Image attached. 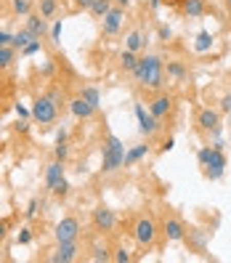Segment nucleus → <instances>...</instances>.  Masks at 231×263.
Here are the masks:
<instances>
[{"instance_id": "1", "label": "nucleus", "mask_w": 231, "mask_h": 263, "mask_svg": "<svg viewBox=\"0 0 231 263\" xmlns=\"http://www.w3.org/2000/svg\"><path fill=\"white\" fill-rule=\"evenodd\" d=\"M133 77H136V83L141 85V88H151V90H157L162 88L165 83V64H162V59L160 56H141L138 59V64L133 69Z\"/></svg>"}, {"instance_id": "2", "label": "nucleus", "mask_w": 231, "mask_h": 263, "mask_svg": "<svg viewBox=\"0 0 231 263\" xmlns=\"http://www.w3.org/2000/svg\"><path fill=\"white\" fill-rule=\"evenodd\" d=\"M197 162L205 167V178L210 181H221L226 173V154L218 146H202L197 152Z\"/></svg>"}, {"instance_id": "3", "label": "nucleus", "mask_w": 231, "mask_h": 263, "mask_svg": "<svg viewBox=\"0 0 231 263\" xmlns=\"http://www.w3.org/2000/svg\"><path fill=\"white\" fill-rule=\"evenodd\" d=\"M122 165H125V144L114 133H109L101 146V170L104 173H117Z\"/></svg>"}, {"instance_id": "4", "label": "nucleus", "mask_w": 231, "mask_h": 263, "mask_svg": "<svg viewBox=\"0 0 231 263\" xmlns=\"http://www.w3.org/2000/svg\"><path fill=\"white\" fill-rule=\"evenodd\" d=\"M32 120L40 122V125H53L59 120V104L51 96H40L32 104Z\"/></svg>"}, {"instance_id": "5", "label": "nucleus", "mask_w": 231, "mask_h": 263, "mask_svg": "<svg viewBox=\"0 0 231 263\" xmlns=\"http://www.w3.org/2000/svg\"><path fill=\"white\" fill-rule=\"evenodd\" d=\"M133 239L141 245V247H151L154 242H157V223H154L151 218H138L133 223Z\"/></svg>"}, {"instance_id": "6", "label": "nucleus", "mask_w": 231, "mask_h": 263, "mask_svg": "<svg viewBox=\"0 0 231 263\" xmlns=\"http://www.w3.org/2000/svg\"><path fill=\"white\" fill-rule=\"evenodd\" d=\"M80 221L74 218V215H67V218H61L56 226H53V237L56 242H77L80 239Z\"/></svg>"}, {"instance_id": "7", "label": "nucleus", "mask_w": 231, "mask_h": 263, "mask_svg": "<svg viewBox=\"0 0 231 263\" xmlns=\"http://www.w3.org/2000/svg\"><path fill=\"white\" fill-rule=\"evenodd\" d=\"M136 120H138V130H141L146 138L160 133V128H162V120H157L151 112H146L141 104H136Z\"/></svg>"}, {"instance_id": "8", "label": "nucleus", "mask_w": 231, "mask_h": 263, "mask_svg": "<svg viewBox=\"0 0 231 263\" xmlns=\"http://www.w3.org/2000/svg\"><path fill=\"white\" fill-rule=\"evenodd\" d=\"M117 226V215H114V210L112 208H106V205H99L96 210H93V229L96 231H112Z\"/></svg>"}, {"instance_id": "9", "label": "nucleus", "mask_w": 231, "mask_h": 263, "mask_svg": "<svg viewBox=\"0 0 231 263\" xmlns=\"http://www.w3.org/2000/svg\"><path fill=\"white\" fill-rule=\"evenodd\" d=\"M122 19H125V8L112 6V11L101 19V29H104V35H106V37L117 35V32H120V27H122Z\"/></svg>"}, {"instance_id": "10", "label": "nucleus", "mask_w": 231, "mask_h": 263, "mask_svg": "<svg viewBox=\"0 0 231 263\" xmlns=\"http://www.w3.org/2000/svg\"><path fill=\"white\" fill-rule=\"evenodd\" d=\"M77 253H80V245L77 242H59L53 255H48L51 263H72L77 260Z\"/></svg>"}, {"instance_id": "11", "label": "nucleus", "mask_w": 231, "mask_h": 263, "mask_svg": "<svg viewBox=\"0 0 231 263\" xmlns=\"http://www.w3.org/2000/svg\"><path fill=\"white\" fill-rule=\"evenodd\" d=\"M197 128L202 130V133H213V130H218L221 128V115L210 109V106H205V109H199L197 112Z\"/></svg>"}, {"instance_id": "12", "label": "nucleus", "mask_w": 231, "mask_h": 263, "mask_svg": "<svg viewBox=\"0 0 231 263\" xmlns=\"http://www.w3.org/2000/svg\"><path fill=\"white\" fill-rule=\"evenodd\" d=\"M183 242H186L189 250H194L199 255H205V250H207V234H205V231H199V229H189L186 237H183Z\"/></svg>"}, {"instance_id": "13", "label": "nucleus", "mask_w": 231, "mask_h": 263, "mask_svg": "<svg viewBox=\"0 0 231 263\" xmlns=\"http://www.w3.org/2000/svg\"><path fill=\"white\" fill-rule=\"evenodd\" d=\"M170 109H173V96L170 93H160L157 99L149 104V112L157 117V120H165L167 115H170Z\"/></svg>"}, {"instance_id": "14", "label": "nucleus", "mask_w": 231, "mask_h": 263, "mask_svg": "<svg viewBox=\"0 0 231 263\" xmlns=\"http://www.w3.org/2000/svg\"><path fill=\"white\" fill-rule=\"evenodd\" d=\"M165 237L167 242H183V237H186V229H183V223L178 218H165Z\"/></svg>"}, {"instance_id": "15", "label": "nucleus", "mask_w": 231, "mask_h": 263, "mask_svg": "<svg viewBox=\"0 0 231 263\" xmlns=\"http://www.w3.org/2000/svg\"><path fill=\"white\" fill-rule=\"evenodd\" d=\"M69 112H72L77 120H88V117H93V115H96V109H93V106H90L83 96H77V99L69 101Z\"/></svg>"}, {"instance_id": "16", "label": "nucleus", "mask_w": 231, "mask_h": 263, "mask_svg": "<svg viewBox=\"0 0 231 263\" xmlns=\"http://www.w3.org/2000/svg\"><path fill=\"white\" fill-rule=\"evenodd\" d=\"M61 178H64V162H59V160H53L48 167H45V189H53L56 186V183L61 181Z\"/></svg>"}, {"instance_id": "17", "label": "nucleus", "mask_w": 231, "mask_h": 263, "mask_svg": "<svg viewBox=\"0 0 231 263\" xmlns=\"http://www.w3.org/2000/svg\"><path fill=\"white\" fill-rule=\"evenodd\" d=\"M24 27H27L35 37H43L45 32H48V24H45V19L40 16V13H27V24H24Z\"/></svg>"}, {"instance_id": "18", "label": "nucleus", "mask_w": 231, "mask_h": 263, "mask_svg": "<svg viewBox=\"0 0 231 263\" xmlns=\"http://www.w3.org/2000/svg\"><path fill=\"white\" fill-rule=\"evenodd\" d=\"M146 154H149V144H136L133 149L125 152V167H130V165H136V162H141Z\"/></svg>"}, {"instance_id": "19", "label": "nucleus", "mask_w": 231, "mask_h": 263, "mask_svg": "<svg viewBox=\"0 0 231 263\" xmlns=\"http://www.w3.org/2000/svg\"><path fill=\"white\" fill-rule=\"evenodd\" d=\"M144 45H146V37H144L141 32H138V29H133V32L125 37V48H128V51H133V53H138V51L144 48Z\"/></svg>"}, {"instance_id": "20", "label": "nucleus", "mask_w": 231, "mask_h": 263, "mask_svg": "<svg viewBox=\"0 0 231 263\" xmlns=\"http://www.w3.org/2000/svg\"><path fill=\"white\" fill-rule=\"evenodd\" d=\"M183 11H186V16L197 19L205 13V0H183Z\"/></svg>"}, {"instance_id": "21", "label": "nucleus", "mask_w": 231, "mask_h": 263, "mask_svg": "<svg viewBox=\"0 0 231 263\" xmlns=\"http://www.w3.org/2000/svg\"><path fill=\"white\" fill-rule=\"evenodd\" d=\"M90 260H93V263L112 260V250H109L106 245H93V250H90Z\"/></svg>"}, {"instance_id": "22", "label": "nucleus", "mask_w": 231, "mask_h": 263, "mask_svg": "<svg viewBox=\"0 0 231 263\" xmlns=\"http://www.w3.org/2000/svg\"><path fill=\"white\" fill-rule=\"evenodd\" d=\"M210 48H213V35L207 32V29H202V32L197 35V40H194V51L205 53V51H210Z\"/></svg>"}, {"instance_id": "23", "label": "nucleus", "mask_w": 231, "mask_h": 263, "mask_svg": "<svg viewBox=\"0 0 231 263\" xmlns=\"http://www.w3.org/2000/svg\"><path fill=\"white\" fill-rule=\"evenodd\" d=\"M88 11H90V13H93V16H96V19H104V16H106V13H109V11H112V0H93V6H90Z\"/></svg>"}, {"instance_id": "24", "label": "nucleus", "mask_w": 231, "mask_h": 263, "mask_svg": "<svg viewBox=\"0 0 231 263\" xmlns=\"http://www.w3.org/2000/svg\"><path fill=\"white\" fill-rule=\"evenodd\" d=\"M32 40H35V35H32V32H29V29L24 27V29H19V32H16V35H13V40H11V45H13V48H19V51H22V48H24V45H27V43H32Z\"/></svg>"}, {"instance_id": "25", "label": "nucleus", "mask_w": 231, "mask_h": 263, "mask_svg": "<svg viewBox=\"0 0 231 263\" xmlns=\"http://www.w3.org/2000/svg\"><path fill=\"white\" fill-rule=\"evenodd\" d=\"M136 64H138V56H136L133 51H128V48H125V51L120 53V67L125 69V72H133V69H136Z\"/></svg>"}, {"instance_id": "26", "label": "nucleus", "mask_w": 231, "mask_h": 263, "mask_svg": "<svg viewBox=\"0 0 231 263\" xmlns=\"http://www.w3.org/2000/svg\"><path fill=\"white\" fill-rule=\"evenodd\" d=\"M13 56H16V48H13V45H0V69L11 67Z\"/></svg>"}, {"instance_id": "27", "label": "nucleus", "mask_w": 231, "mask_h": 263, "mask_svg": "<svg viewBox=\"0 0 231 263\" xmlns=\"http://www.w3.org/2000/svg\"><path fill=\"white\" fill-rule=\"evenodd\" d=\"M90 106H93V109H99L101 106V93H99V88H83V93H80Z\"/></svg>"}, {"instance_id": "28", "label": "nucleus", "mask_w": 231, "mask_h": 263, "mask_svg": "<svg viewBox=\"0 0 231 263\" xmlns=\"http://www.w3.org/2000/svg\"><path fill=\"white\" fill-rule=\"evenodd\" d=\"M167 77H176V80H183L186 77V67L181 61H167Z\"/></svg>"}, {"instance_id": "29", "label": "nucleus", "mask_w": 231, "mask_h": 263, "mask_svg": "<svg viewBox=\"0 0 231 263\" xmlns=\"http://www.w3.org/2000/svg\"><path fill=\"white\" fill-rule=\"evenodd\" d=\"M56 8H59L56 0H40V16L43 19H51L53 13H56Z\"/></svg>"}, {"instance_id": "30", "label": "nucleus", "mask_w": 231, "mask_h": 263, "mask_svg": "<svg viewBox=\"0 0 231 263\" xmlns=\"http://www.w3.org/2000/svg\"><path fill=\"white\" fill-rule=\"evenodd\" d=\"M51 194H53V197H59V199H64V197L69 194V181H67V176L61 178V181L56 183V186L51 189Z\"/></svg>"}, {"instance_id": "31", "label": "nucleus", "mask_w": 231, "mask_h": 263, "mask_svg": "<svg viewBox=\"0 0 231 263\" xmlns=\"http://www.w3.org/2000/svg\"><path fill=\"white\" fill-rule=\"evenodd\" d=\"M53 154H56V160H59V162H67V157H69V146H67V141H56Z\"/></svg>"}, {"instance_id": "32", "label": "nucleus", "mask_w": 231, "mask_h": 263, "mask_svg": "<svg viewBox=\"0 0 231 263\" xmlns=\"http://www.w3.org/2000/svg\"><path fill=\"white\" fill-rule=\"evenodd\" d=\"M112 260H117V263H130V260H133V255L125 250V247H117L114 255H112Z\"/></svg>"}, {"instance_id": "33", "label": "nucleus", "mask_w": 231, "mask_h": 263, "mask_svg": "<svg viewBox=\"0 0 231 263\" xmlns=\"http://www.w3.org/2000/svg\"><path fill=\"white\" fill-rule=\"evenodd\" d=\"M22 53H24V56H35V53H40V37H35L32 43H27L24 48H22Z\"/></svg>"}, {"instance_id": "34", "label": "nucleus", "mask_w": 231, "mask_h": 263, "mask_svg": "<svg viewBox=\"0 0 231 263\" xmlns=\"http://www.w3.org/2000/svg\"><path fill=\"white\" fill-rule=\"evenodd\" d=\"M29 8H32V3H29V0H13V11L22 13V16H27Z\"/></svg>"}, {"instance_id": "35", "label": "nucleus", "mask_w": 231, "mask_h": 263, "mask_svg": "<svg viewBox=\"0 0 231 263\" xmlns=\"http://www.w3.org/2000/svg\"><path fill=\"white\" fill-rule=\"evenodd\" d=\"M16 242H19V245H29V242H32V229H29V226H24V229L19 231Z\"/></svg>"}, {"instance_id": "36", "label": "nucleus", "mask_w": 231, "mask_h": 263, "mask_svg": "<svg viewBox=\"0 0 231 263\" xmlns=\"http://www.w3.org/2000/svg\"><path fill=\"white\" fill-rule=\"evenodd\" d=\"M48 35H51V43H59V40H61V19L53 22V27L48 29Z\"/></svg>"}, {"instance_id": "37", "label": "nucleus", "mask_w": 231, "mask_h": 263, "mask_svg": "<svg viewBox=\"0 0 231 263\" xmlns=\"http://www.w3.org/2000/svg\"><path fill=\"white\" fill-rule=\"evenodd\" d=\"M35 215H37V199H32L24 210V218H35Z\"/></svg>"}, {"instance_id": "38", "label": "nucleus", "mask_w": 231, "mask_h": 263, "mask_svg": "<svg viewBox=\"0 0 231 263\" xmlns=\"http://www.w3.org/2000/svg\"><path fill=\"white\" fill-rule=\"evenodd\" d=\"M157 35H160V40H170V37H173V29H170V27H165V24H162V27H160V32H157Z\"/></svg>"}, {"instance_id": "39", "label": "nucleus", "mask_w": 231, "mask_h": 263, "mask_svg": "<svg viewBox=\"0 0 231 263\" xmlns=\"http://www.w3.org/2000/svg\"><path fill=\"white\" fill-rule=\"evenodd\" d=\"M16 115H19L22 120H27V117H32V109H27V106H22V104H16Z\"/></svg>"}, {"instance_id": "40", "label": "nucleus", "mask_w": 231, "mask_h": 263, "mask_svg": "<svg viewBox=\"0 0 231 263\" xmlns=\"http://www.w3.org/2000/svg\"><path fill=\"white\" fill-rule=\"evenodd\" d=\"M221 112H231V93H226L221 99Z\"/></svg>"}, {"instance_id": "41", "label": "nucleus", "mask_w": 231, "mask_h": 263, "mask_svg": "<svg viewBox=\"0 0 231 263\" xmlns=\"http://www.w3.org/2000/svg\"><path fill=\"white\" fill-rule=\"evenodd\" d=\"M11 40H13V35H8V32L0 29V45H11Z\"/></svg>"}, {"instance_id": "42", "label": "nucleus", "mask_w": 231, "mask_h": 263, "mask_svg": "<svg viewBox=\"0 0 231 263\" xmlns=\"http://www.w3.org/2000/svg\"><path fill=\"white\" fill-rule=\"evenodd\" d=\"M13 128H16V133H27V130H29L27 120H19V122H16V125H13Z\"/></svg>"}, {"instance_id": "43", "label": "nucleus", "mask_w": 231, "mask_h": 263, "mask_svg": "<svg viewBox=\"0 0 231 263\" xmlns=\"http://www.w3.org/2000/svg\"><path fill=\"white\" fill-rule=\"evenodd\" d=\"M173 146H176V141H173V138H167V141H165V144L160 146V152H170Z\"/></svg>"}, {"instance_id": "44", "label": "nucleus", "mask_w": 231, "mask_h": 263, "mask_svg": "<svg viewBox=\"0 0 231 263\" xmlns=\"http://www.w3.org/2000/svg\"><path fill=\"white\" fill-rule=\"evenodd\" d=\"M48 96H51V99H53V101H56V104L61 106V93H59V90H56V88H53V90H48Z\"/></svg>"}, {"instance_id": "45", "label": "nucleus", "mask_w": 231, "mask_h": 263, "mask_svg": "<svg viewBox=\"0 0 231 263\" xmlns=\"http://www.w3.org/2000/svg\"><path fill=\"white\" fill-rule=\"evenodd\" d=\"M6 234H8V231H6V221H3V218H0V242H3V239H6Z\"/></svg>"}, {"instance_id": "46", "label": "nucleus", "mask_w": 231, "mask_h": 263, "mask_svg": "<svg viewBox=\"0 0 231 263\" xmlns=\"http://www.w3.org/2000/svg\"><path fill=\"white\" fill-rule=\"evenodd\" d=\"M56 141H67V130H64V128H61V130L56 133Z\"/></svg>"}, {"instance_id": "47", "label": "nucleus", "mask_w": 231, "mask_h": 263, "mask_svg": "<svg viewBox=\"0 0 231 263\" xmlns=\"http://www.w3.org/2000/svg\"><path fill=\"white\" fill-rule=\"evenodd\" d=\"M160 6H162V0H149V8H151V11H157Z\"/></svg>"}, {"instance_id": "48", "label": "nucleus", "mask_w": 231, "mask_h": 263, "mask_svg": "<svg viewBox=\"0 0 231 263\" xmlns=\"http://www.w3.org/2000/svg\"><path fill=\"white\" fill-rule=\"evenodd\" d=\"M114 3H117V6H120V8H128V6H130V3H133V0H114Z\"/></svg>"}, {"instance_id": "49", "label": "nucleus", "mask_w": 231, "mask_h": 263, "mask_svg": "<svg viewBox=\"0 0 231 263\" xmlns=\"http://www.w3.org/2000/svg\"><path fill=\"white\" fill-rule=\"evenodd\" d=\"M53 72V64H51V61H48V64H43V74H51Z\"/></svg>"}, {"instance_id": "50", "label": "nucleus", "mask_w": 231, "mask_h": 263, "mask_svg": "<svg viewBox=\"0 0 231 263\" xmlns=\"http://www.w3.org/2000/svg\"><path fill=\"white\" fill-rule=\"evenodd\" d=\"M77 3H80L83 8H90V6H93V0H77Z\"/></svg>"}, {"instance_id": "51", "label": "nucleus", "mask_w": 231, "mask_h": 263, "mask_svg": "<svg viewBox=\"0 0 231 263\" xmlns=\"http://www.w3.org/2000/svg\"><path fill=\"white\" fill-rule=\"evenodd\" d=\"M0 260H6V255H3V247H0Z\"/></svg>"}, {"instance_id": "52", "label": "nucleus", "mask_w": 231, "mask_h": 263, "mask_svg": "<svg viewBox=\"0 0 231 263\" xmlns=\"http://www.w3.org/2000/svg\"><path fill=\"white\" fill-rule=\"evenodd\" d=\"M226 8H228V11H231V0H226Z\"/></svg>"}]
</instances>
